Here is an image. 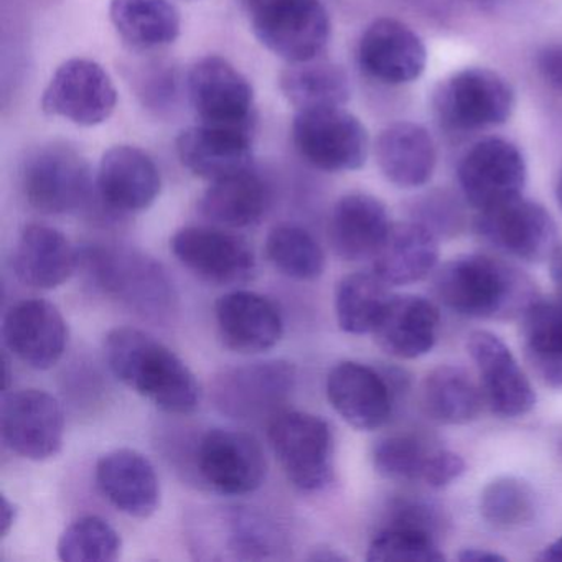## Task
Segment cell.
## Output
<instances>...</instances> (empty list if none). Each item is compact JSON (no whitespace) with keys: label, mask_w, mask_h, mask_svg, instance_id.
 Masks as SVG:
<instances>
[{"label":"cell","mask_w":562,"mask_h":562,"mask_svg":"<svg viewBox=\"0 0 562 562\" xmlns=\"http://www.w3.org/2000/svg\"><path fill=\"white\" fill-rule=\"evenodd\" d=\"M111 373L139 396L169 414H190L200 406L199 381L186 361L147 331L114 328L104 338Z\"/></svg>","instance_id":"cell-1"},{"label":"cell","mask_w":562,"mask_h":562,"mask_svg":"<svg viewBox=\"0 0 562 562\" xmlns=\"http://www.w3.org/2000/svg\"><path fill=\"white\" fill-rule=\"evenodd\" d=\"M437 299L456 314L470 318H512L536 301L528 276L483 255L453 258L434 278Z\"/></svg>","instance_id":"cell-2"},{"label":"cell","mask_w":562,"mask_h":562,"mask_svg":"<svg viewBox=\"0 0 562 562\" xmlns=\"http://www.w3.org/2000/svg\"><path fill=\"white\" fill-rule=\"evenodd\" d=\"M262 47L288 64L321 58L331 37V22L321 0H239Z\"/></svg>","instance_id":"cell-3"},{"label":"cell","mask_w":562,"mask_h":562,"mask_svg":"<svg viewBox=\"0 0 562 562\" xmlns=\"http://www.w3.org/2000/svg\"><path fill=\"white\" fill-rule=\"evenodd\" d=\"M513 110L512 85L488 68H463L443 80L434 94V111L440 123L459 133L502 126Z\"/></svg>","instance_id":"cell-4"},{"label":"cell","mask_w":562,"mask_h":562,"mask_svg":"<svg viewBox=\"0 0 562 562\" xmlns=\"http://www.w3.org/2000/svg\"><path fill=\"white\" fill-rule=\"evenodd\" d=\"M295 149L315 169L353 172L367 164L370 134L345 108L297 111L292 121Z\"/></svg>","instance_id":"cell-5"},{"label":"cell","mask_w":562,"mask_h":562,"mask_svg":"<svg viewBox=\"0 0 562 562\" xmlns=\"http://www.w3.org/2000/svg\"><path fill=\"white\" fill-rule=\"evenodd\" d=\"M268 436L295 488L312 493L330 483L334 436L327 420L302 411H282L272 417Z\"/></svg>","instance_id":"cell-6"},{"label":"cell","mask_w":562,"mask_h":562,"mask_svg":"<svg viewBox=\"0 0 562 562\" xmlns=\"http://www.w3.org/2000/svg\"><path fill=\"white\" fill-rule=\"evenodd\" d=\"M25 199L44 215H68L90 202L93 172L88 160L67 144H48L32 153L22 173Z\"/></svg>","instance_id":"cell-7"},{"label":"cell","mask_w":562,"mask_h":562,"mask_svg":"<svg viewBox=\"0 0 562 562\" xmlns=\"http://www.w3.org/2000/svg\"><path fill=\"white\" fill-rule=\"evenodd\" d=\"M97 288L144 315L166 314L173 302L172 285L157 262L137 252L87 248L80 255Z\"/></svg>","instance_id":"cell-8"},{"label":"cell","mask_w":562,"mask_h":562,"mask_svg":"<svg viewBox=\"0 0 562 562\" xmlns=\"http://www.w3.org/2000/svg\"><path fill=\"white\" fill-rule=\"evenodd\" d=\"M187 93L200 123L252 131L255 90L248 78L218 55L200 58L187 75Z\"/></svg>","instance_id":"cell-9"},{"label":"cell","mask_w":562,"mask_h":562,"mask_svg":"<svg viewBox=\"0 0 562 562\" xmlns=\"http://www.w3.org/2000/svg\"><path fill=\"white\" fill-rule=\"evenodd\" d=\"M294 386V364L285 360L256 361L225 371L216 378L212 394L225 416L261 420L282 413Z\"/></svg>","instance_id":"cell-10"},{"label":"cell","mask_w":562,"mask_h":562,"mask_svg":"<svg viewBox=\"0 0 562 562\" xmlns=\"http://www.w3.org/2000/svg\"><path fill=\"white\" fill-rule=\"evenodd\" d=\"M117 106V91L97 61L71 58L55 71L42 97V110L81 127L106 123Z\"/></svg>","instance_id":"cell-11"},{"label":"cell","mask_w":562,"mask_h":562,"mask_svg":"<svg viewBox=\"0 0 562 562\" xmlns=\"http://www.w3.org/2000/svg\"><path fill=\"white\" fill-rule=\"evenodd\" d=\"M476 232L499 252L529 265L551 259L558 249L551 213L522 195L479 212Z\"/></svg>","instance_id":"cell-12"},{"label":"cell","mask_w":562,"mask_h":562,"mask_svg":"<svg viewBox=\"0 0 562 562\" xmlns=\"http://www.w3.org/2000/svg\"><path fill=\"white\" fill-rule=\"evenodd\" d=\"M0 426L5 446L34 462L61 452L65 414L57 397L42 390H21L2 397Z\"/></svg>","instance_id":"cell-13"},{"label":"cell","mask_w":562,"mask_h":562,"mask_svg":"<svg viewBox=\"0 0 562 562\" xmlns=\"http://www.w3.org/2000/svg\"><path fill=\"white\" fill-rule=\"evenodd\" d=\"M526 179L528 169L521 150L499 137L480 140L459 164L460 189L479 212L521 196Z\"/></svg>","instance_id":"cell-14"},{"label":"cell","mask_w":562,"mask_h":562,"mask_svg":"<svg viewBox=\"0 0 562 562\" xmlns=\"http://www.w3.org/2000/svg\"><path fill=\"white\" fill-rule=\"evenodd\" d=\"M170 248L189 271L210 284H246L258 269L249 243L218 228L187 226L173 235Z\"/></svg>","instance_id":"cell-15"},{"label":"cell","mask_w":562,"mask_h":562,"mask_svg":"<svg viewBox=\"0 0 562 562\" xmlns=\"http://www.w3.org/2000/svg\"><path fill=\"white\" fill-rule=\"evenodd\" d=\"M200 475L222 495L241 496L265 483L268 462L255 437L241 430L212 429L196 450Z\"/></svg>","instance_id":"cell-16"},{"label":"cell","mask_w":562,"mask_h":562,"mask_svg":"<svg viewBox=\"0 0 562 562\" xmlns=\"http://www.w3.org/2000/svg\"><path fill=\"white\" fill-rule=\"evenodd\" d=\"M467 351L479 370L483 396L493 413L509 419L531 413L535 390L502 338L492 331H472Z\"/></svg>","instance_id":"cell-17"},{"label":"cell","mask_w":562,"mask_h":562,"mask_svg":"<svg viewBox=\"0 0 562 562\" xmlns=\"http://www.w3.org/2000/svg\"><path fill=\"white\" fill-rule=\"evenodd\" d=\"M358 64L368 77L387 87L416 81L427 67L423 38L396 19L371 22L358 44Z\"/></svg>","instance_id":"cell-18"},{"label":"cell","mask_w":562,"mask_h":562,"mask_svg":"<svg viewBox=\"0 0 562 562\" xmlns=\"http://www.w3.org/2000/svg\"><path fill=\"white\" fill-rule=\"evenodd\" d=\"M5 345L32 370L54 368L65 355L68 327L57 305L44 299H27L12 305L2 327Z\"/></svg>","instance_id":"cell-19"},{"label":"cell","mask_w":562,"mask_h":562,"mask_svg":"<svg viewBox=\"0 0 562 562\" xmlns=\"http://www.w3.org/2000/svg\"><path fill=\"white\" fill-rule=\"evenodd\" d=\"M327 397L338 416L358 430H376L393 414V387L383 374L357 361H341L327 378Z\"/></svg>","instance_id":"cell-20"},{"label":"cell","mask_w":562,"mask_h":562,"mask_svg":"<svg viewBox=\"0 0 562 562\" xmlns=\"http://www.w3.org/2000/svg\"><path fill=\"white\" fill-rule=\"evenodd\" d=\"M220 337L229 350L258 355L281 341L284 322L274 302L251 291H233L215 305Z\"/></svg>","instance_id":"cell-21"},{"label":"cell","mask_w":562,"mask_h":562,"mask_svg":"<svg viewBox=\"0 0 562 562\" xmlns=\"http://www.w3.org/2000/svg\"><path fill=\"white\" fill-rule=\"evenodd\" d=\"M162 189L159 169L144 150L116 146L101 157L97 190L108 209L139 213L156 203Z\"/></svg>","instance_id":"cell-22"},{"label":"cell","mask_w":562,"mask_h":562,"mask_svg":"<svg viewBox=\"0 0 562 562\" xmlns=\"http://www.w3.org/2000/svg\"><path fill=\"white\" fill-rule=\"evenodd\" d=\"M251 136L252 131L200 123L177 137V156L193 176L216 182L252 169Z\"/></svg>","instance_id":"cell-23"},{"label":"cell","mask_w":562,"mask_h":562,"mask_svg":"<svg viewBox=\"0 0 562 562\" xmlns=\"http://www.w3.org/2000/svg\"><path fill=\"white\" fill-rule=\"evenodd\" d=\"M104 498L131 518L147 519L159 509L160 482L153 462L133 449L104 453L97 463Z\"/></svg>","instance_id":"cell-24"},{"label":"cell","mask_w":562,"mask_h":562,"mask_svg":"<svg viewBox=\"0 0 562 562\" xmlns=\"http://www.w3.org/2000/svg\"><path fill=\"white\" fill-rule=\"evenodd\" d=\"M439 308L419 295H393L373 330L381 350L416 360L432 350L439 334Z\"/></svg>","instance_id":"cell-25"},{"label":"cell","mask_w":562,"mask_h":562,"mask_svg":"<svg viewBox=\"0 0 562 562\" xmlns=\"http://www.w3.org/2000/svg\"><path fill=\"white\" fill-rule=\"evenodd\" d=\"M393 223L386 206L368 193H348L338 200L330 218V243L345 261L373 259Z\"/></svg>","instance_id":"cell-26"},{"label":"cell","mask_w":562,"mask_h":562,"mask_svg":"<svg viewBox=\"0 0 562 562\" xmlns=\"http://www.w3.org/2000/svg\"><path fill=\"white\" fill-rule=\"evenodd\" d=\"M80 265V252L67 236L47 225H29L14 251V271L29 288L52 291L70 281Z\"/></svg>","instance_id":"cell-27"},{"label":"cell","mask_w":562,"mask_h":562,"mask_svg":"<svg viewBox=\"0 0 562 562\" xmlns=\"http://www.w3.org/2000/svg\"><path fill=\"white\" fill-rule=\"evenodd\" d=\"M374 156L387 182L400 189L426 186L436 170V144L426 127L416 123L403 121L381 131Z\"/></svg>","instance_id":"cell-28"},{"label":"cell","mask_w":562,"mask_h":562,"mask_svg":"<svg viewBox=\"0 0 562 562\" xmlns=\"http://www.w3.org/2000/svg\"><path fill=\"white\" fill-rule=\"evenodd\" d=\"M439 261V241L432 229L419 222L394 223L373 258V271L387 285L423 281Z\"/></svg>","instance_id":"cell-29"},{"label":"cell","mask_w":562,"mask_h":562,"mask_svg":"<svg viewBox=\"0 0 562 562\" xmlns=\"http://www.w3.org/2000/svg\"><path fill=\"white\" fill-rule=\"evenodd\" d=\"M110 18L134 50H157L179 38L182 18L170 0H111Z\"/></svg>","instance_id":"cell-30"},{"label":"cell","mask_w":562,"mask_h":562,"mask_svg":"<svg viewBox=\"0 0 562 562\" xmlns=\"http://www.w3.org/2000/svg\"><path fill=\"white\" fill-rule=\"evenodd\" d=\"M268 203V187L255 170L249 169L212 182L202 196L200 210L215 225L248 228L262 218Z\"/></svg>","instance_id":"cell-31"},{"label":"cell","mask_w":562,"mask_h":562,"mask_svg":"<svg viewBox=\"0 0 562 562\" xmlns=\"http://www.w3.org/2000/svg\"><path fill=\"white\" fill-rule=\"evenodd\" d=\"M482 387L459 367L434 368L420 384V406L432 420L460 426L475 420L483 407Z\"/></svg>","instance_id":"cell-32"},{"label":"cell","mask_w":562,"mask_h":562,"mask_svg":"<svg viewBox=\"0 0 562 562\" xmlns=\"http://www.w3.org/2000/svg\"><path fill=\"white\" fill-rule=\"evenodd\" d=\"M526 360L542 383L562 390V301L536 299L521 315Z\"/></svg>","instance_id":"cell-33"},{"label":"cell","mask_w":562,"mask_h":562,"mask_svg":"<svg viewBox=\"0 0 562 562\" xmlns=\"http://www.w3.org/2000/svg\"><path fill=\"white\" fill-rule=\"evenodd\" d=\"M279 90L295 111L344 108L351 97L347 71L321 58L289 64L279 77Z\"/></svg>","instance_id":"cell-34"},{"label":"cell","mask_w":562,"mask_h":562,"mask_svg":"<svg viewBox=\"0 0 562 562\" xmlns=\"http://www.w3.org/2000/svg\"><path fill=\"white\" fill-rule=\"evenodd\" d=\"M212 526V549L223 558L268 559L282 548V536L261 515L243 508H225L206 519Z\"/></svg>","instance_id":"cell-35"},{"label":"cell","mask_w":562,"mask_h":562,"mask_svg":"<svg viewBox=\"0 0 562 562\" xmlns=\"http://www.w3.org/2000/svg\"><path fill=\"white\" fill-rule=\"evenodd\" d=\"M393 295L376 272L345 276L335 294V312L341 330L350 335L373 334Z\"/></svg>","instance_id":"cell-36"},{"label":"cell","mask_w":562,"mask_h":562,"mask_svg":"<svg viewBox=\"0 0 562 562\" xmlns=\"http://www.w3.org/2000/svg\"><path fill=\"white\" fill-rule=\"evenodd\" d=\"M266 255L278 271L295 281H314L325 271V252L301 226L279 225L266 239Z\"/></svg>","instance_id":"cell-37"},{"label":"cell","mask_w":562,"mask_h":562,"mask_svg":"<svg viewBox=\"0 0 562 562\" xmlns=\"http://www.w3.org/2000/svg\"><path fill=\"white\" fill-rule=\"evenodd\" d=\"M437 449L439 447L430 446L426 439L414 434L387 436L374 446V470L393 482H424Z\"/></svg>","instance_id":"cell-38"},{"label":"cell","mask_w":562,"mask_h":562,"mask_svg":"<svg viewBox=\"0 0 562 562\" xmlns=\"http://www.w3.org/2000/svg\"><path fill=\"white\" fill-rule=\"evenodd\" d=\"M120 532L100 516H83L71 522L58 539V558L64 562H111L121 554Z\"/></svg>","instance_id":"cell-39"},{"label":"cell","mask_w":562,"mask_h":562,"mask_svg":"<svg viewBox=\"0 0 562 562\" xmlns=\"http://www.w3.org/2000/svg\"><path fill=\"white\" fill-rule=\"evenodd\" d=\"M479 508L482 518L496 528H519L535 519V490L515 476H502L482 490Z\"/></svg>","instance_id":"cell-40"},{"label":"cell","mask_w":562,"mask_h":562,"mask_svg":"<svg viewBox=\"0 0 562 562\" xmlns=\"http://www.w3.org/2000/svg\"><path fill=\"white\" fill-rule=\"evenodd\" d=\"M371 562H442L446 555L436 542V536L420 529L386 526L368 546Z\"/></svg>","instance_id":"cell-41"},{"label":"cell","mask_w":562,"mask_h":562,"mask_svg":"<svg viewBox=\"0 0 562 562\" xmlns=\"http://www.w3.org/2000/svg\"><path fill=\"white\" fill-rule=\"evenodd\" d=\"M387 526H403V528L420 529L436 536L442 526L436 506L423 499L401 498L393 502L390 508Z\"/></svg>","instance_id":"cell-42"},{"label":"cell","mask_w":562,"mask_h":562,"mask_svg":"<svg viewBox=\"0 0 562 562\" xmlns=\"http://www.w3.org/2000/svg\"><path fill=\"white\" fill-rule=\"evenodd\" d=\"M465 472V462L459 453L450 452L447 449H437L430 459L424 482L430 488H443L456 482Z\"/></svg>","instance_id":"cell-43"},{"label":"cell","mask_w":562,"mask_h":562,"mask_svg":"<svg viewBox=\"0 0 562 562\" xmlns=\"http://www.w3.org/2000/svg\"><path fill=\"white\" fill-rule=\"evenodd\" d=\"M538 71L552 90L562 93V44L548 45L539 52Z\"/></svg>","instance_id":"cell-44"},{"label":"cell","mask_w":562,"mask_h":562,"mask_svg":"<svg viewBox=\"0 0 562 562\" xmlns=\"http://www.w3.org/2000/svg\"><path fill=\"white\" fill-rule=\"evenodd\" d=\"M460 562H505L506 559L503 555L496 554V552L488 551V549L469 548L463 549L459 555H457Z\"/></svg>","instance_id":"cell-45"},{"label":"cell","mask_w":562,"mask_h":562,"mask_svg":"<svg viewBox=\"0 0 562 562\" xmlns=\"http://www.w3.org/2000/svg\"><path fill=\"white\" fill-rule=\"evenodd\" d=\"M18 515L19 509L14 502H11L8 496L2 495V518H0V526H2L0 535H2V538H5L11 532V529L14 528Z\"/></svg>","instance_id":"cell-46"},{"label":"cell","mask_w":562,"mask_h":562,"mask_svg":"<svg viewBox=\"0 0 562 562\" xmlns=\"http://www.w3.org/2000/svg\"><path fill=\"white\" fill-rule=\"evenodd\" d=\"M551 278L562 301V246H558L551 258Z\"/></svg>","instance_id":"cell-47"},{"label":"cell","mask_w":562,"mask_h":562,"mask_svg":"<svg viewBox=\"0 0 562 562\" xmlns=\"http://www.w3.org/2000/svg\"><path fill=\"white\" fill-rule=\"evenodd\" d=\"M311 561H345V555L337 552V549L331 548H317L314 549L311 555Z\"/></svg>","instance_id":"cell-48"},{"label":"cell","mask_w":562,"mask_h":562,"mask_svg":"<svg viewBox=\"0 0 562 562\" xmlns=\"http://www.w3.org/2000/svg\"><path fill=\"white\" fill-rule=\"evenodd\" d=\"M539 559L551 562L562 561V538L555 539L551 544L546 546Z\"/></svg>","instance_id":"cell-49"},{"label":"cell","mask_w":562,"mask_h":562,"mask_svg":"<svg viewBox=\"0 0 562 562\" xmlns=\"http://www.w3.org/2000/svg\"><path fill=\"white\" fill-rule=\"evenodd\" d=\"M555 199H558L559 206L562 210V172L558 179V186H555Z\"/></svg>","instance_id":"cell-50"},{"label":"cell","mask_w":562,"mask_h":562,"mask_svg":"<svg viewBox=\"0 0 562 562\" xmlns=\"http://www.w3.org/2000/svg\"><path fill=\"white\" fill-rule=\"evenodd\" d=\"M559 449H561V457H562V439H561V442H559Z\"/></svg>","instance_id":"cell-51"}]
</instances>
